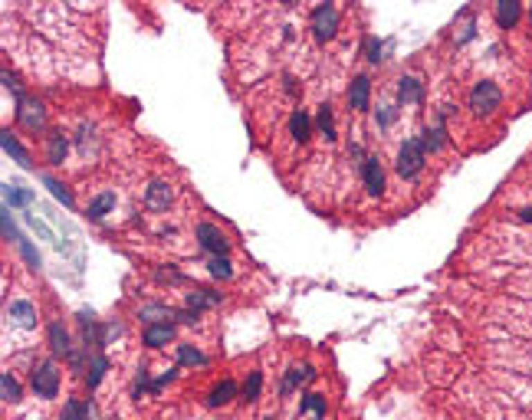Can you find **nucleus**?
Here are the masks:
<instances>
[{
  "label": "nucleus",
  "instance_id": "1",
  "mask_svg": "<svg viewBox=\"0 0 532 420\" xmlns=\"http://www.w3.org/2000/svg\"><path fill=\"white\" fill-rule=\"evenodd\" d=\"M424 158H427V148H424V138H408L401 151H397L395 168L401 177H418L424 168Z\"/></svg>",
  "mask_w": 532,
  "mask_h": 420
},
{
  "label": "nucleus",
  "instance_id": "2",
  "mask_svg": "<svg viewBox=\"0 0 532 420\" xmlns=\"http://www.w3.org/2000/svg\"><path fill=\"white\" fill-rule=\"evenodd\" d=\"M499 105H503V92H499V86H496V82L483 79V82H477V86H473V92H470L473 115H493Z\"/></svg>",
  "mask_w": 532,
  "mask_h": 420
},
{
  "label": "nucleus",
  "instance_id": "3",
  "mask_svg": "<svg viewBox=\"0 0 532 420\" xmlns=\"http://www.w3.org/2000/svg\"><path fill=\"white\" fill-rule=\"evenodd\" d=\"M17 122L24 125L26 132H43V128H46V105L40 99L20 96V99H17Z\"/></svg>",
  "mask_w": 532,
  "mask_h": 420
},
{
  "label": "nucleus",
  "instance_id": "4",
  "mask_svg": "<svg viewBox=\"0 0 532 420\" xmlns=\"http://www.w3.org/2000/svg\"><path fill=\"white\" fill-rule=\"evenodd\" d=\"M312 33L316 40H332L338 33V10H335V3H319L316 10H312Z\"/></svg>",
  "mask_w": 532,
  "mask_h": 420
},
{
  "label": "nucleus",
  "instance_id": "5",
  "mask_svg": "<svg viewBox=\"0 0 532 420\" xmlns=\"http://www.w3.org/2000/svg\"><path fill=\"white\" fill-rule=\"evenodd\" d=\"M30 384H33V391H37V397H43V401H50V397H56V391H60V371H56V365H53V361H46V365H40V368L33 371V378H30Z\"/></svg>",
  "mask_w": 532,
  "mask_h": 420
},
{
  "label": "nucleus",
  "instance_id": "6",
  "mask_svg": "<svg viewBox=\"0 0 532 420\" xmlns=\"http://www.w3.org/2000/svg\"><path fill=\"white\" fill-rule=\"evenodd\" d=\"M198 243L207 253L214 256H227V250H230V240L223 236L221 227H214V223H198Z\"/></svg>",
  "mask_w": 532,
  "mask_h": 420
},
{
  "label": "nucleus",
  "instance_id": "7",
  "mask_svg": "<svg viewBox=\"0 0 532 420\" xmlns=\"http://www.w3.org/2000/svg\"><path fill=\"white\" fill-rule=\"evenodd\" d=\"M7 319L13 325H20V329H37V306L26 302V299H13L7 306Z\"/></svg>",
  "mask_w": 532,
  "mask_h": 420
},
{
  "label": "nucleus",
  "instance_id": "8",
  "mask_svg": "<svg viewBox=\"0 0 532 420\" xmlns=\"http://www.w3.org/2000/svg\"><path fill=\"white\" fill-rule=\"evenodd\" d=\"M368 102H372V79L368 76H355L352 86H348V105L355 112H368Z\"/></svg>",
  "mask_w": 532,
  "mask_h": 420
},
{
  "label": "nucleus",
  "instance_id": "9",
  "mask_svg": "<svg viewBox=\"0 0 532 420\" xmlns=\"http://www.w3.org/2000/svg\"><path fill=\"white\" fill-rule=\"evenodd\" d=\"M361 181H365V191L378 198V194L384 191V171H381V161H378V158H365V164H361Z\"/></svg>",
  "mask_w": 532,
  "mask_h": 420
},
{
  "label": "nucleus",
  "instance_id": "10",
  "mask_svg": "<svg viewBox=\"0 0 532 420\" xmlns=\"http://www.w3.org/2000/svg\"><path fill=\"white\" fill-rule=\"evenodd\" d=\"M141 342L148 348H164L168 342H174V325L171 322H158V325H148L145 335H141Z\"/></svg>",
  "mask_w": 532,
  "mask_h": 420
},
{
  "label": "nucleus",
  "instance_id": "11",
  "mask_svg": "<svg viewBox=\"0 0 532 420\" xmlns=\"http://www.w3.org/2000/svg\"><path fill=\"white\" fill-rule=\"evenodd\" d=\"M520 17H522V3H516V0H499L496 3V24H499V30H513L520 24Z\"/></svg>",
  "mask_w": 532,
  "mask_h": 420
},
{
  "label": "nucleus",
  "instance_id": "12",
  "mask_svg": "<svg viewBox=\"0 0 532 420\" xmlns=\"http://www.w3.org/2000/svg\"><path fill=\"white\" fill-rule=\"evenodd\" d=\"M312 378H316V371H312V365H293V368L286 371L283 397H289V394H293V391H296L299 384H309Z\"/></svg>",
  "mask_w": 532,
  "mask_h": 420
},
{
  "label": "nucleus",
  "instance_id": "13",
  "mask_svg": "<svg viewBox=\"0 0 532 420\" xmlns=\"http://www.w3.org/2000/svg\"><path fill=\"white\" fill-rule=\"evenodd\" d=\"M171 204V187L164 184V181H155V184L145 191V207L148 210H168Z\"/></svg>",
  "mask_w": 532,
  "mask_h": 420
},
{
  "label": "nucleus",
  "instance_id": "14",
  "mask_svg": "<svg viewBox=\"0 0 532 420\" xmlns=\"http://www.w3.org/2000/svg\"><path fill=\"white\" fill-rule=\"evenodd\" d=\"M221 306V292H211V289H194L187 292V309L204 312V309H217Z\"/></svg>",
  "mask_w": 532,
  "mask_h": 420
},
{
  "label": "nucleus",
  "instance_id": "15",
  "mask_svg": "<svg viewBox=\"0 0 532 420\" xmlns=\"http://www.w3.org/2000/svg\"><path fill=\"white\" fill-rule=\"evenodd\" d=\"M46 335H50L53 355H69V351H73V345H69V332L62 329V322H53L50 329H46Z\"/></svg>",
  "mask_w": 532,
  "mask_h": 420
},
{
  "label": "nucleus",
  "instance_id": "16",
  "mask_svg": "<svg viewBox=\"0 0 532 420\" xmlns=\"http://www.w3.org/2000/svg\"><path fill=\"white\" fill-rule=\"evenodd\" d=\"M234 397H237V384L227 378V381H221V384H214V387H211L207 404H211V408H223V404H230Z\"/></svg>",
  "mask_w": 532,
  "mask_h": 420
},
{
  "label": "nucleus",
  "instance_id": "17",
  "mask_svg": "<svg viewBox=\"0 0 532 420\" xmlns=\"http://www.w3.org/2000/svg\"><path fill=\"white\" fill-rule=\"evenodd\" d=\"M309 132H312V122H309V115H306V109H296L289 115V135L302 145V141L309 138Z\"/></svg>",
  "mask_w": 532,
  "mask_h": 420
},
{
  "label": "nucleus",
  "instance_id": "18",
  "mask_svg": "<svg viewBox=\"0 0 532 420\" xmlns=\"http://www.w3.org/2000/svg\"><path fill=\"white\" fill-rule=\"evenodd\" d=\"M421 96H424L421 82H418L414 76H404V79H401V86H397V99H401V105H411V102H421Z\"/></svg>",
  "mask_w": 532,
  "mask_h": 420
},
{
  "label": "nucleus",
  "instance_id": "19",
  "mask_svg": "<svg viewBox=\"0 0 532 420\" xmlns=\"http://www.w3.org/2000/svg\"><path fill=\"white\" fill-rule=\"evenodd\" d=\"M66 135L62 132H50V138H46V161L50 164H62V158H66Z\"/></svg>",
  "mask_w": 532,
  "mask_h": 420
},
{
  "label": "nucleus",
  "instance_id": "20",
  "mask_svg": "<svg viewBox=\"0 0 532 420\" xmlns=\"http://www.w3.org/2000/svg\"><path fill=\"white\" fill-rule=\"evenodd\" d=\"M0 145H3V151H7V155H13V158L20 161L24 168H30V155H26V148L17 141V135H13V132H3V135H0Z\"/></svg>",
  "mask_w": 532,
  "mask_h": 420
},
{
  "label": "nucleus",
  "instance_id": "21",
  "mask_svg": "<svg viewBox=\"0 0 532 420\" xmlns=\"http://www.w3.org/2000/svg\"><path fill=\"white\" fill-rule=\"evenodd\" d=\"M92 417V404H86V401H66V408H62L60 420H89Z\"/></svg>",
  "mask_w": 532,
  "mask_h": 420
},
{
  "label": "nucleus",
  "instance_id": "22",
  "mask_svg": "<svg viewBox=\"0 0 532 420\" xmlns=\"http://www.w3.org/2000/svg\"><path fill=\"white\" fill-rule=\"evenodd\" d=\"M112 207H115V194H112V191H105V194H99V198L89 204L86 213H89V220H102V217H105Z\"/></svg>",
  "mask_w": 532,
  "mask_h": 420
},
{
  "label": "nucleus",
  "instance_id": "23",
  "mask_svg": "<svg viewBox=\"0 0 532 420\" xmlns=\"http://www.w3.org/2000/svg\"><path fill=\"white\" fill-rule=\"evenodd\" d=\"M325 397L322 394H306L302 404H299V414H316V420H325Z\"/></svg>",
  "mask_w": 532,
  "mask_h": 420
},
{
  "label": "nucleus",
  "instance_id": "24",
  "mask_svg": "<svg viewBox=\"0 0 532 420\" xmlns=\"http://www.w3.org/2000/svg\"><path fill=\"white\" fill-rule=\"evenodd\" d=\"M444 145H447L444 125H434V128H427V132H424V148H427V151H440Z\"/></svg>",
  "mask_w": 532,
  "mask_h": 420
},
{
  "label": "nucleus",
  "instance_id": "25",
  "mask_svg": "<svg viewBox=\"0 0 532 420\" xmlns=\"http://www.w3.org/2000/svg\"><path fill=\"white\" fill-rule=\"evenodd\" d=\"M178 361L181 365H207V355L194 345H178Z\"/></svg>",
  "mask_w": 532,
  "mask_h": 420
},
{
  "label": "nucleus",
  "instance_id": "26",
  "mask_svg": "<svg viewBox=\"0 0 532 420\" xmlns=\"http://www.w3.org/2000/svg\"><path fill=\"white\" fill-rule=\"evenodd\" d=\"M3 200H7V207H20V204H30L33 200V194L30 191H20L17 184H3Z\"/></svg>",
  "mask_w": 532,
  "mask_h": 420
},
{
  "label": "nucleus",
  "instance_id": "27",
  "mask_svg": "<svg viewBox=\"0 0 532 420\" xmlns=\"http://www.w3.org/2000/svg\"><path fill=\"white\" fill-rule=\"evenodd\" d=\"M0 391H3V401L13 404V401H20V384L13 378L10 371H3V378H0Z\"/></svg>",
  "mask_w": 532,
  "mask_h": 420
},
{
  "label": "nucleus",
  "instance_id": "28",
  "mask_svg": "<svg viewBox=\"0 0 532 420\" xmlns=\"http://www.w3.org/2000/svg\"><path fill=\"white\" fill-rule=\"evenodd\" d=\"M138 315L148 322V325H158L161 319H171L174 312L168 309V306H141V312H138Z\"/></svg>",
  "mask_w": 532,
  "mask_h": 420
},
{
  "label": "nucleus",
  "instance_id": "29",
  "mask_svg": "<svg viewBox=\"0 0 532 420\" xmlns=\"http://www.w3.org/2000/svg\"><path fill=\"white\" fill-rule=\"evenodd\" d=\"M211 276H217V279H230L234 276V266H230V260L227 256H211Z\"/></svg>",
  "mask_w": 532,
  "mask_h": 420
},
{
  "label": "nucleus",
  "instance_id": "30",
  "mask_svg": "<svg viewBox=\"0 0 532 420\" xmlns=\"http://www.w3.org/2000/svg\"><path fill=\"white\" fill-rule=\"evenodd\" d=\"M260 387H263V371H250L247 384H243V397L247 401H257L260 397Z\"/></svg>",
  "mask_w": 532,
  "mask_h": 420
},
{
  "label": "nucleus",
  "instance_id": "31",
  "mask_svg": "<svg viewBox=\"0 0 532 420\" xmlns=\"http://www.w3.org/2000/svg\"><path fill=\"white\" fill-rule=\"evenodd\" d=\"M319 132L325 138H329V141H332L335 138V122H332V105H322L319 109Z\"/></svg>",
  "mask_w": 532,
  "mask_h": 420
},
{
  "label": "nucleus",
  "instance_id": "32",
  "mask_svg": "<svg viewBox=\"0 0 532 420\" xmlns=\"http://www.w3.org/2000/svg\"><path fill=\"white\" fill-rule=\"evenodd\" d=\"M105 368H109V361L102 358V355H96V358H92V365H89V387H99Z\"/></svg>",
  "mask_w": 532,
  "mask_h": 420
},
{
  "label": "nucleus",
  "instance_id": "33",
  "mask_svg": "<svg viewBox=\"0 0 532 420\" xmlns=\"http://www.w3.org/2000/svg\"><path fill=\"white\" fill-rule=\"evenodd\" d=\"M46 187L53 191V198H56V200H62L66 207H73V194H69V191H66V187H62L60 181H53V177H46Z\"/></svg>",
  "mask_w": 532,
  "mask_h": 420
},
{
  "label": "nucleus",
  "instance_id": "34",
  "mask_svg": "<svg viewBox=\"0 0 532 420\" xmlns=\"http://www.w3.org/2000/svg\"><path fill=\"white\" fill-rule=\"evenodd\" d=\"M20 253H24V260L37 270V266H40V253L33 250V243H30V240H20Z\"/></svg>",
  "mask_w": 532,
  "mask_h": 420
},
{
  "label": "nucleus",
  "instance_id": "35",
  "mask_svg": "<svg viewBox=\"0 0 532 420\" xmlns=\"http://www.w3.org/2000/svg\"><path fill=\"white\" fill-rule=\"evenodd\" d=\"M3 236H7V240H17V243L24 240V236L17 234V227H13V220H10V207H3Z\"/></svg>",
  "mask_w": 532,
  "mask_h": 420
},
{
  "label": "nucleus",
  "instance_id": "36",
  "mask_svg": "<svg viewBox=\"0 0 532 420\" xmlns=\"http://www.w3.org/2000/svg\"><path fill=\"white\" fill-rule=\"evenodd\" d=\"M365 53H368V62H381V40H368L365 43Z\"/></svg>",
  "mask_w": 532,
  "mask_h": 420
},
{
  "label": "nucleus",
  "instance_id": "37",
  "mask_svg": "<svg viewBox=\"0 0 532 420\" xmlns=\"http://www.w3.org/2000/svg\"><path fill=\"white\" fill-rule=\"evenodd\" d=\"M178 322H185V325H194V322L200 319V312H194V309H181L178 315H174Z\"/></svg>",
  "mask_w": 532,
  "mask_h": 420
},
{
  "label": "nucleus",
  "instance_id": "38",
  "mask_svg": "<svg viewBox=\"0 0 532 420\" xmlns=\"http://www.w3.org/2000/svg\"><path fill=\"white\" fill-rule=\"evenodd\" d=\"M148 387V368H141V374H138V381H135V394L141 397V391Z\"/></svg>",
  "mask_w": 532,
  "mask_h": 420
},
{
  "label": "nucleus",
  "instance_id": "39",
  "mask_svg": "<svg viewBox=\"0 0 532 420\" xmlns=\"http://www.w3.org/2000/svg\"><path fill=\"white\" fill-rule=\"evenodd\" d=\"M395 122V109H384L381 112V125H391Z\"/></svg>",
  "mask_w": 532,
  "mask_h": 420
},
{
  "label": "nucleus",
  "instance_id": "40",
  "mask_svg": "<svg viewBox=\"0 0 532 420\" xmlns=\"http://www.w3.org/2000/svg\"><path fill=\"white\" fill-rule=\"evenodd\" d=\"M520 217H522V220H529V223H532V207H522V210H520Z\"/></svg>",
  "mask_w": 532,
  "mask_h": 420
},
{
  "label": "nucleus",
  "instance_id": "41",
  "mask_svg": "<svg viewBox=\"0 0 532 420\" xmlns=\"http://www.w3.org/2000/svg\"><path fill=\"white\" fill-rule=\"evenodd\" d=\"M263 420H276V417H263Z\"/></svg>",
  "mask_w": 532,
  "mask_h": 420
},
{
  "label": "nucleus",
  "instance_id": "42",
  "mask_svg": "<svg viewBox=\"0 0 532 420\" xmlns=\"http://www.w3.org/2000/svg\"><path fill=\"white\" fill-rule=\"evenodd\" d=\"M109 420H112V417H109Z\"/></svg>",
  "mask_w": 532,
  "mask_h": 420
}]
</instances>
